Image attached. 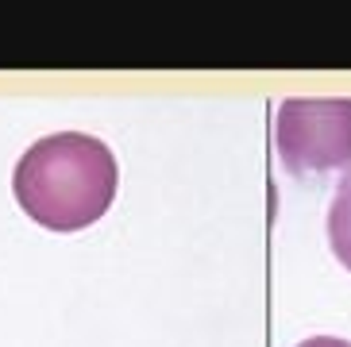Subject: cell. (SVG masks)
I'll return each instance as SVG.
<instances>
[{"label":"cell","mask_w":351,"mask_h":347,"mask_svg":"<svg viewBox=\"0 0 351 347\" xmlns=\"http://www.w3.org/2000/svg\"><path fill=\"white\" fill-rule=\"evenodd\" d=\"M116 154L85 132H54L35 139L12 170L16 204L47 232H82L116 201Z\"/></svg>","instance_id":"obj_1"},{"label":"cell","mask_w":351,"mask_h":347,"mask_svg":"<svg viewBox=\"0 0 351 347\" xmlns=\"http://www.w3.org/2000/svg\"><path fill=\"white\" fill-rule=\"evenodd\" d=\"M274 151L286 174L324 182L351 170V97H286L274 112Z\"/></svg>","instance_id":"obj_2"},{"label":"cell","mask_w":351,"mask_h":347,"mask_svg":"<svg viewBox=\"0 0 351 347\" xmlns=\"http://www.w3.org/2000/svg\"><path fill=\"white\" fill-rule=\"evenodd\" d=\"M328 243L343 270H351V178H343L328 208Z\"/></svg>","instance_id":"obj_3"},{"label":"cell","mask_w":351,"mask_h":347,"mask_svg":"<svg viewBox=\"0 0 351 347\" xmlns=\"http://www.w3.org/2000/svg\"><path fill=\"white\" fill-rule=\"evenodd\" d=\"M298 347H351V344L340 336H309V339H301Z\"/></svg>","instance_id":"obj_4"}]
</instances>
